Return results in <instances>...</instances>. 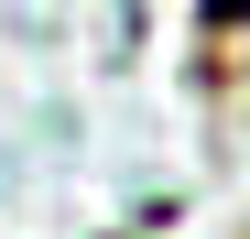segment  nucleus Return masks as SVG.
<instances>
[{
    "label": "nucleus",
    "mask_w": 250,
    "mask_h": 239,
    "mask_svg": "<svg viewBox=\"0 0 250 239\" xmlns=\"http://www.w3.org/2000/svg\"><path fill=\"white\" fill-rule=\"evenodd\" d=\"M207 11H218V22H250V0H207Z\"/></svg>",
    "instance_id": "f257e3e1"
}]
</instances>
